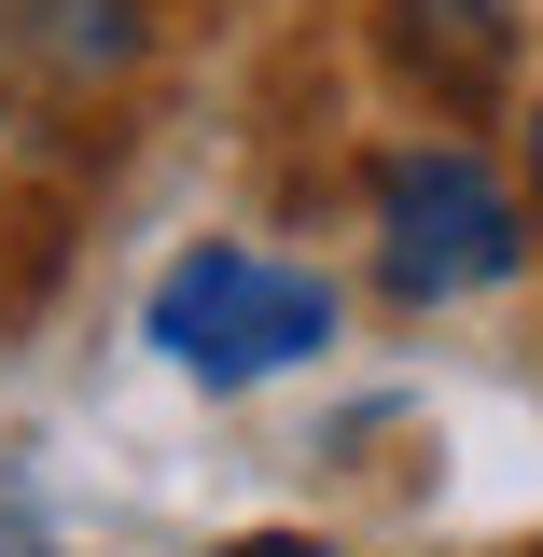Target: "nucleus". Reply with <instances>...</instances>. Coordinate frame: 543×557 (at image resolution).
<instances>
[{"label": "nucleus", "instance_id": "f257e3e1", "mask_svg": "<svg viewBox=\"0 0 543 557\" xmlns=\"http://www.w3.org/2000/svg\"><path fill=\"white\" fill-rule=\"evenodd\" d=\"M153 348L196 391H251V376H293V362L335 348V293L307 265H279V251L209 237V251H182V265L153 278Z\"/></svg>", "mask_w": 543, "mask_h": 557}, {"label": "nucleus", "instance_id": "f03ea898", "mask_svg": "<svg viewBox=\"0 0 543 557\" xmlns=\"http://www.w3.org/2000/svg\"><path fill=\"white\" fill-rule=\"evenodd\" d=\"M516 251H530V223L474 153H391L377 168V265L405 307H460L488 278H516Z\"/></svg>", "mask_w": 543, "mask_h": 557}, {"label": "nucleus", "instance_id": "7ed1b4c3", "mask_svg": "<svg viewBox=\"0 0 543 557\" xmlns=\"http://www.w3.org/2000/svg\"><path fill=\"white\" fill-rule=\"evenodd\" d=\"M377 57L405 70L418 98H446V112H488L516 57H530V14L516 0H377Z\"/></svg>", "mask_w": 543, "mask_h": 557}, {"label": "nucleus", "instance_id": "20e7f679", "mask_svg": "<svg viewBox=\"0 0 543 557\" xmlns=\"http://www.w3.org/2000/svg\"><path fill=\"white\" fill-rule=\"evenodd\" d=\"M153 42V0H0V57L42 84H112Z\"/></svg>", "mask_w": 543, "mask_h": 557}, {"label": "nucleus", "instance_id": "39448f33", "mask_svg": "<svg viewBox=\"0 0 543 557\" xmlns=\"http://www.w3.org/2000/svg\"><path fill=\"white\" fill-rule=\"evenodd\" d=\"M223 557H335V544H307V530H251V544H223Z\"/></svg>", "mask_w": 543, "mask_h": 557}, {"label": "nucleus", "instance_id": "423d86ee", "mask_svg": "<svg viewBox=\"0 0 543 557\" xmlns=\"http://www.w3.org/2000/svg\"><path fill=\"white\" fill-rule=\"evenodd\" d=\"M0 557H57V544H42V530H28V516H0Z\"/></svg>", "mask_w": 543, "mask_h": 557}, {"label": "nucleus", "instance_id": "0eeeda50", "mask_svg": "<svg viewBox=\"0 0 543 557\" xmlns=\"http://www.w3.org/2000/svg\"><path fill=\"white\" fill-rule=\"evenodd\" d=\"M530 196H543V112H530Z\"/></svg>", "mask_w": 543, "mask_h": 557}]
</instances>
